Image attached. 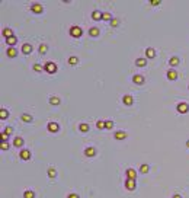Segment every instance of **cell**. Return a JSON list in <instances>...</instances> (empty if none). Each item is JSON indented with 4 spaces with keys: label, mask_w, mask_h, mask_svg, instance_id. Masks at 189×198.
Segmentation results:
<instances>
[{
    "label": "cell",
    "mask_w": 189,
    "mask_h": 198,
    "mask_svg": "<svg viewBox=\"0 0 189 198\" xmlns=\"http://www.w3.org/2000/svg\"><path fill=\"white\" fill-rule=\"evenodd\" d=\"M82 34H83V29L80 26H76V25H74V26L70 28V35L74 36V38H80Z\"/></svg>",
    "instance_id": "obj_1"
},
{
    "label": "cell",
    "mask_w": 189,
    "mask_h": 198,
    "mask_svg": "<svg viewBox=\"0 0 189 198\" xmlns=\"http://www.w3.org/2000/svg\"><path fill=\"white\" fill-rule=\"evenodd\" d=\"M178 112L179 114H186L188 111H189V105L186 104V102H180V104H178Z\"/></svg>",
    "instance_id": "obj_2"
},
{
    "label": "cell",
    "mask_w": 189,
    "mask_h": 198,
    "mask_svg": "<svg viewBox=\"0 0 189 198\" xmlns=\"http://www.w3.org/2000/svg\"><path fill=\"white\" fill-rule=\"evenodd\" d=\"M44 69H45V71H48V73H55V71H57V66L53 63V61H48V63H45Z\"/></svg>",
    "instance_id": "obj_3"
},
{
    "label": "cell",
    "mask_w": 189,
    "mask_h": 198,
    "mask_svg": "<svg viewBox=\"0 0 189 198\" xmlns=\"http://www.w3.org/2000/svg\"><path fill=\"white\" fill-rule=\"evenodd\" d=\"M135 187H137V182L134 179H128L127 178V181H125V188L130 189V191H132V189H135Z\"/></svg>",
    "instance_id": "obj_4"
},
{
    "label": "cell",
    "mask_w": 189,
    "mask_h": 198,
    "mask_svg": "<svg viewBox=\"0 0 189 198\" xmlns=\"http://www.w3.org/2000/svg\"><path fill=\"white\" fill-rule=\"evenodd\" d=\"M19 157L22 160H29L31 159V152L26 150V148H23V150H20V153H19Z\"/></svg>",
    "instance_id": "obj_5"
},
{
    "label": "cell",
    "mask_w": 189,
    "mask_h": 198,
    "mask_svg": "<svg viewBox=\"0 0 189 198\" xmlns=\"http://www.w3.org/2000/svg\"><path fill=\"white\" fill-rule=\"evenodd\" d=\"M47 128H48V131H51V133H57V131L60 130V127H58L57 122H48Z\"/></svg>",
    "instance_id": "obj_6"
},
{
    "label": "cell",
    "mask_w": 189,
    "mask_h": 198,
    "mask_svg": "<svg viewBox=\"0 0 189 198\" xmlns=\"http://www.w3.org/2000/svg\"><path fill=\"white\" fill-rule=\"evenodd\" d=\"M84 154H86L87 157H93V156L96 154V148H95V147H86V148H84Z\"/></svg>",
    "instance_id": "obj_7"
},
{
    "label": "cell",
    "mask_w": 189,
    "mask_h": 198,
    "mask_svg": "<svg viewBox=\"0 0 189 198\" xmlns=\"http://www.w3.org/2000/svg\"><path fill=\"white\" fill-rule=\"evenodd\" d=\"M31 10H32V12H35V13H42L44 7H42L40 3H34V5L31 6Z\"/></svg>",
    "instance_id": "obj_8"
},
{
    "label": "cell",
    "mask_w": 189,
    "mask_h": 198,
    "mask_svg": "<svg viewBox=\"0 0 189 198\" xmlns=\"http://www.w3.org/2000/svg\"><path fill=\"white\" fill-rule=\"evenodd\" d=\"M127 178H128V179H134V181H135V179H137V172H135L134 169L128 168V169H127Z\"/></svg>",
    "instance_id": "obj_9"
},
{
    "label": "cell",
    "mask_w": 189,
    "mask_h": 198,
    "mask_svg": "<svg viewBox=\"0 0 189 198\" xmlns=\"http://www.w3.org/2000/svg\"><path fill=\"white\" fill-rule=\"evenodd\" d=\"M134 83L135 84H143L144 83V76H141V74H135V76L132 77Z\"/></svg>",
    "instance_id": "obj_10"
},
{
    "label": "cell",
    "mask_w": 189,
    "mask_h": 198,
    "mask_svg": "<svg viewBox=\"0 0 189 198\" xmlns=\"http://www.w3.org/2000/svg\"><path fill=\"white\" fill-rule=\"evenodd\" d=\"M122 102H124L125 105H132L134 99H132V96H131V95H124V98H122Z\"/></svg>",
    "instance_id": "obj_11"
},
{
    "label": "cell",
    "mask_w": 189,
    "mask_h": 198,
    "mask_svg": "<svg viewBox=\"0 0 189 198\" xmlns=\"http://www.w3.org/2000/svg\"><path fill=\"white\" fill-rule=\"evenodd\" d=\"M22 53L23 54H31L32 53V45L31 44H23L22 45Z\"/></svg>",
    "instance_id": "obj_12"
},
{
    "label": "cell",
    "mask_w": 189,
    "mask_h": 198,
    "mask_svg": "<svg viewBox=\"0 0 189 198\" xmlns=\"http://www.w3.org/2000/svg\"><path fill=\"white\" fill-rule=\"evenodd\" d=\"M6 54H7V57H16L18 55V51H16V48H13V47H9L7 48V51H6Z\"/></svg>",
    "instance_id": "obj_13"
},
{
    "label": "cell",
    "mask_w": 189,
    "mask_h": 198,
    "mask_svg": "<svg viewBox=\"0 0 189 198\" xmlns=\"http://www.w3.org/2000/svg\"><path fill=\"white\" fill-rule=\"evenodd\" d=\"M146 57H148V58H154V57H156V51H154V48L148 47V48L146 50Z\"/></svg>",
    "instance_id": "obj_14"
},
{
    "label": "cell",
    "mask_w": 189,
    "mask_h": 198,
    "mask_svg": "<svg viewBox=\"0 0 189 198\" xmlns=\"http://www.w3.org/2000/svg\"><path fill=\"white\" fill-rule=\"evenodd\" d=\"M102 16H103V13H102L100 10H93V12H92V19H95V20L102 19Z\"/></svg>",
    "instance_id": "obj_15"
},
{
    "label": "cell",
    "mask_w": 189,
    "mask_h": 198,
    "mask_svg": "<svg viewBox=\"0 0 189 198\" xmlns=\"http://www.w3.org/2000/svg\"><path fill=\"white\" fill-rule=\"evenodd\" d=\"M167 79L169 80H176L178 79V73H176L175 70H169L167 71Z\"/></svg>",
    "instance_id": "obj_16"
},
{
    "label": "cell",
    "mask_w": 189,
    "mask_h": 198,
    "mask_svg": "<svg viewBox=\"0 0 189 198\" xmlns=\"http://www.w3.org/2000/svg\"><path fill=\"white\" fill-rule=\"evenodd\" d=\"M125 137H127V133H125V131H121V130H119V131L115 133V139H117V140H124Z\"/></svg>",
    "instance_id": "obj_17"
},
{
    "label": "cell",
    "mask_w": 189,
    "mask_h": 198,
    "mask_svg": "<svg viewBox=\"0 0 189 198\" xmlns=\"http://www.w3.org/2000/svg\"><path fill=\"white\" fill-rule=\"evenodd\" d=\"M2 34H3V36H5L6 40H7V38H10V36H13V32H12V29H10V28H5Z\"/></svg>",
    "instance_id": "obj_18"
},
{
    "label": "cell",
    "mask_w": 189,
    "mask_h": 198,
    "mask_svg": "<svg viewBox=\"0 0 189 198\" xmlns=\"http://www.w3.org/2000/svg\"><path fill=\"white\" fill-rule=\"evenodd\" d=\"M135 64H137L138 67H144V66L147 64V60H146V58H137V60H135Z\"/></svg>",
    "instance_id": "obj_19"
},
{
    "label": "cell",
    "mask_w": 189,
    "mask_h": 198,
    "mask_svg": "<svg viewBox=\"0 0 189 198\" xmlns=\"http://www.w3.org/2000/svg\"><path fill=\"white\" fill-rule=\"evenodd\" d=\"M79 130H80L82 133H86V131H89V124H87V122H82L80 125H79Z\"/></svg>",
    "instance_id": "obj_20"
},
{
    "label": "cell",
    "mask_w": 189,
    "mask_h": 198,
    "mask_svg": "<svg viewBox=\"0 0 189 198\" xmlns=\"http://www.w3.org/2000/svg\"><path fill=\"white\" fill-rule=\"evenodd\" d=\"M13 146L22 147V146H23V139H22V137H16V139L13 140Z\"/></svg>",
    "instance_id": "obj_21"
},
{
    "label": "cell",
    "mask_w": 189,
    "mask_h": 198,
    "mask_svg": "<svg viewBox=\"0 0 189 198\" xmlns=\"http://www.w3.org/2000/svg\"><path fill=\"white\" fill-rule=\"evenodd\" d=\"M169 64H170L172 67H176V66L179 64V58H178V57H172V58L169 60Z\"/></svg>",
    "instance_id": "obj_22"
},
{
    "label": "cell",
    "mask_w": 189,
    "mask_h": 198,
    "mask_svg": "<svg viewBox=\"0 0 189 198\" xmlns=\"http://www.w3.org/2000/svg\"><path fill=\"white\" fill-rule=\"evenodd\" d=\"M6 42H7V45L13 47V45L18 42V40H16V36H10V38H7V40H6Z\"/></svg>",
    "instance_id": "obj_23"
},
{
    "label": "cell",
    "mask_w": 189,
    "mask_h": 198,
    "mask_svg": "<svg viewBox=\"0 0 189 198\" xmlns=\"http://www.w3.org/2000/svg\"><path fill=\"white\" fill-rule=\"evenodd\" d=\"M99 28H96V26H93V28H90L89 29V34H90V36H97L99 35Z\"/></svg>",
    "instance_id": "obj_24"
},
{
    "label": "cell",
    "mask_w": 189,
    "mask_h": 198,
    "mask_svg": "<svg viewBox=\"0 0 189 198\" xmlns=\"http://www.w3.org/2000/svg\"><path fill=\"white\" fill-rule=\"evenodd\" d=\"M34 197H35V194L31 189H26V191L23 192V198H34Z\"/></svg>",
    "instance_id": "obj_25"
},
{
    "label": "cell",
    "mask_w": 189,
    "mask_h": 198,
    "mask_svg": "<svg viewBox=\"0 0 189 198\" xmlns=\"http://www.w3.org/2000/svg\"><path fill=\"white\" fill-rule=\"evenodd\" d=\"M79 63V58L77 57H74V55H71L70 58H68V64H71V66H76Z\"/></svg>",
    "instance_id": "obj_26"
},
{
    "label": "cell",
    "mask_w": 189,
    "mask_h": 198,
    "mask_svg": "<svg viewBox=\"0 0 189 198\" xmlns=\"http://www.w3.org/2000/svg\"><path fill=\"white\" fill-rule=\"evenodd\" d=\"M7 117H9V111H6L5 108H2V109H0V118L5 119V118H7Z\"/></svg>",
    "instance_id": "obj_27"
},
{
    "label": "cell",
    "mask_w": 189,
    "mask_h": 198,
    "mask_svg": "<svg viewBox=\"0 0 189 198\" xmlns=\"http://www.w3.org/2000/svg\"><path fill=\"white\" fill-rule=\"evenodd\" d=\"M55 175H57V170L54 168H48V176L49 178H55Z\"/></svg>",
    "instance_id": "obj_28"
},
{
    "label": "cell",
    "mask_w": 189,
    "mask_h": 198,
    "mask_svg": "<svg viewBox=\"0 0 189 198\" xmlns=\"http://www.w3.org/2000/svg\"><path fill=\"white\" fill-rule=\"evenodd\" d=\"M49 104H51V105H58L60 104V99L57 96H51V98H49Z\"/></svg>",
    "instance_id": "obj_29"
},
{
    "label": "cell",
    "mask_w": 189,
    "mask_h": 198,
    "mask_svg": "<svg viewBox=\"0 0 189 198\" xmlns=\"http://www.w3.org/2000/svg\"><path fill=\"white\" fill-rule=\"evenodd\" d=\"M20 119H22L23 122H31V121H32V117L28 115V114H23V115L20 117Z\"/></svg>",
    "instance_id": "obj_30"
},
{
    "label": "cell",
    "mask_w": 189,
    "mask_h": 198,
    "mask_svg": "<svg viewBox=\"0 0 189 198\" xmlns=\"http://www.w3.org/2000/svg\"><path fill=\"white\" fill-rule=\"evenodd\" d=\"M102 19H103V20H109V22H111L113 18H112V15L109 13V12H103V16H102Z\"/></svg>",
    "instance_id": "obj_31"
},
{
    "label": "cell",
    "mask_w": 189,
    "mask_h": 198,
    "mask_svg": "<svg viewBox=\"0 0 189 198\" xmlns=\"http://www.w3.org/2000/svg\"><path fill=\"white\" fill-rule=\"evenodd\" d=\"M47 50H48L47 44H41V45H40V54H45Z\"/></svg>",
    "instance_id": "obj_32"
},
{
    "label": "cell",
    "mask_w": 189,
    "mask_h": 198,
    "mask_svg": "<svg viewBox=\"0 0 189 198\" xmlns=\"http://www.w3.org/2000/svg\"><path fill=\"white\" fill-rule=\"evenodd\" d=\"M148 170H150L148 165H146V163H144V165H141V166H140V172H141V173H147Z\"/></svg>",
    "instance_id": "obj_33"
},
{
    "label": "cell",
    "mask_w": 189,
    "mask_h": 198,
    "mask_svg": "<svg viewBox=\"0 0 189 198\" xmlns=\"http://www.w3.org/2000/svg\"><path fill=\"white\" fill-rule=\"evenodd\" d=\"M112 127H113V122H112L111 119H106V121H105V128H106V130H111Z\"/></svg>",
    "instance_id": "obj_34"
},
{
    "label": "cell",
    "mask_w": 189,
    "mask_h": 198,
    "mask_svg": "<svg viewBox=\"0 0 189 198\" xmlns=\"http://www.w3.org/2000/svg\"><path fill=\"white\" fill-rule=\"evenodd\" d=\"M96 127H97L99 130L105 128V121H97V122H96Z\"/></svg>",
    "instance_id": "obj_35"
},
{
    "label": "cell",
    "mask_w": 189,
    "mask_h": 198,
    "mask_svg": "<svg viewBox=\"0 0 189 198\" xmlns=\"http://www.w3.org/2000/svg\"><path fill=\"white\" fill-rule=\"evenodd\" d=\"M118 23H119V20H118V19H115V18H113V19L111 20V25H112L113 28H115V26H118Z\"/></svg>",
    "instance_id": "obj_36"
},
{
    "label": "cell",
    "mask_w": 189,
    "mask_h": 198,
    "mask_svg": "<svg viewBox=\"0 0 189 198\" xmlns=\"http://www.w3.org/2000/svg\"><path fill=\"white\" fill-rule=\"evenodd\" d=\"M34 70H35V71H42V66H41V64H35V66H34Z\"/></svg>",
    "instance_id": "obj_37"
},
{
    "label": "cell",
    "mask_w": 189,
    "mask_h": 198,
    "mask_svg": "<svg viewBox=\"0 0 189 198\" xmlns=\"http://www.w3.org/2000/svg\"><path fill=\"white\" fill-rule=\"evenodd\" d=\"M7 139H9V134H6V133L3 131V133H2V140H3V143H6Z\"/></svg>",
    "instance_id": "obj_38"
},
{
    "label": "cell",
    "mask_w": 189,
    "mask_h": 198,
    "mask_svg": "<svg viewBox=\"0 0 189 198\" xmlns=\"http://www.w3.org/2000/svg\"><path fill=\"white\" fill-rule=\"evenodd\" d=\"M5 133H6V134H9V135H10V134H12V127H7V128H6V130H5Z\"/></svg>",
    "instance_id": "obj_39"
},
{
    "label": "cell",
    "mask_w": 189,
    "mask_h": 198,
    "mask_svg": "<svg viewBox=\"0 0 189 198\" xmlns=\"http://www.w3.org/2000/svg\"><path fill=\"white\" fill-rule=\"evenodd\" d=\"M6 148H9V144L7 143H3L2 144V150H6Z\"/></svg>",
    "instance_id": "obj_40"
},
{
    "label": "cell",
    "mask_w": 189,
    "mask_h": 198,
    "mask_svg": "<svg viewBox=\"0 0 189 198\" xmlns=\"http://www.w3.org/2000/svg\"><path fill=\"white\" fill-rule=\"evenodd\" d=\"M67 198H79V195H77V194H70Z\"/></svg>",
    "instance_id": "obj_41"
},
{
    "label": "cell",
    "mask_w": 189,
    "mask_h": 198,
    "mask_svg": "<svg viewBox=\"0 0 189 198\" xmlns=\"http://www.w3.org/2000/svg\"><path fill=\"white\" fill-rule=\"evenodd\" d=\"M151 5H160V2H159V0H153V2H151Z\"/></svg>",
    "instance_id": "obj_42"
},
{
    "label": "cell",
    "mask_w": 189,
    "mask_h": 198,
    "mask_svg": "<svg viewBox=\"0 0 189 198\" xmlns=\"http://www.w3.org/2000/svg\"><path fill=\"white\" fill-rule=\"evenodd\" d=\"M173 198H182V197H180L179 194H175V195H173Z\"/></svg>",
    "instance_id": "obj_43"
},
{
    "label": "cell",
    "mask_w": 189,
    "mask_h": 198,
    "mask_svg": "<svg viewBox=\"0 0 189 198\" xmlns=\"http://www.w3.org/2000/svg\"><path fill=\"white\" fill-rule=\"evenodd\" d=\"M186 146H188V147H189V140H188V141H186Z\"/></svg>",
    "instance_id": "obj_44"
},
{
    "label": "cell",
    "mask_w": 189,
    "mask_h": 198,
    "mask_svg": "<svg viewBox=\"0 0 189 198\" xmlns=\"http://www.w3.org/2000/svg\"><path fill=\"white\" fill-rule=\"evenodd\" d=\"M188 89H189V86H188Z\"/></svg>",
    "instance_id": "obj_45"
}]
</instances>
